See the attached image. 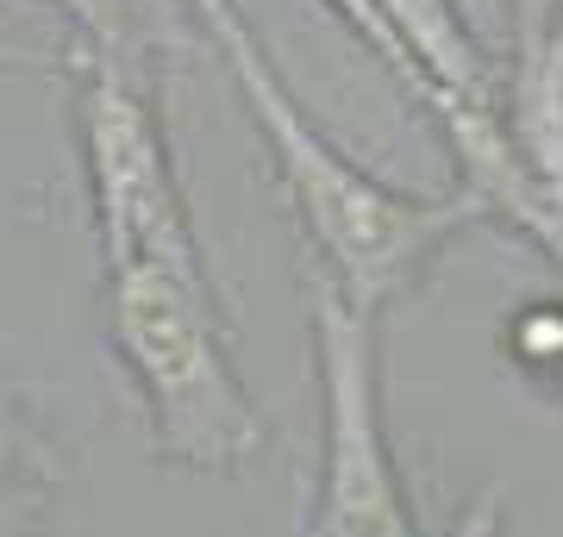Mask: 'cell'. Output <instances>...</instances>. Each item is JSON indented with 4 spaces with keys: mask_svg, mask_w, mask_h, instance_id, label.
Masks as SVG:
<instances>
[{
    "mask_svg": "<svg viewBox=\"0 0 563 537\" xmlns=\"http://www.w3.org/2000/svg\"><path fill=\"white\" fill-rule=\"evenodd\" d=\"M76 132L107 269H163L181 288L220 300V281L207 269L201 232H195L188 194H181V176L169 163V132H163L151 76L81 51Z\"/></svg>",
    "mask_w": 563,
    "mask_h": 537,
    "instance_id": "cell-3",
    "label": "cell"
},
{
    "mask_svg": "<svg viewBox=\"0 0 563 537\" xmlns=\"http://www.w3.org/2000/svg\"><path fill=\"white\" fill-rule=\"evenodd\" d=\"M188 13L201 20V32L225 57L244 107H251V125L269 144L282 194H288L313 257H320L313 276L344 306H357L363 318H383L439 262L444 244L457 238L463 225H476V213L463 200L407 194L395 181L369 176L357 157H344L339 144L307 120L301 100L288 94V81L276 76L269 51L244 25L239 0H188Z\"/></svg>",
    "mask_w": 563,
    "mask_h": 537,
    "instance_id": "cell-1",
    "label": "cell"
},
{
    "mask_svg": "<svg viewBox=\"0 0 563 537\" xmlns=\"http://www.w3.org/2000/svg\"><path fill=\"white\" fill-rule=\"evenodd\" d=\"M44 488H0V537H25L38 525Z\"/></svg>",
    "mask_w": 563,
    "mask_h": 537,
    "instance_id": "cell-12",
    "label": "cell"
},
{
    "mask_svg": "<svg viewBox=\"0 0 563 537\" xmlns=\"http://www.w3.org/2000/svg\"><path fill=\"white\" fill-rule=\"evenodd\" d=\"M495 107L526 194L520 238L563 269V13L544 25H514L507 69H495Z\"/></svg>",
    "mask_w": 563,
    "mask_h": 537,
    "instance_id": "cell-5",
    "label": "cell"
},
{
    "mask_svg": "<svg viewBox=\"0 0 563 537\" xmlns=\"http://www.w3.org/2000/svg\"><path fill=\"white\" fill-rule=\"evenodd\" d=\"M107 338L144 400L151 457L188 476H239L269 425L225 350V306L163 269H107Z\"/></svg>",
    "mask_w": 563,
    "mask_h": 537,
    "instance_id": "cell-2",
    "label": "cell"
},
{
    "mask_svg": "<svg viewBox=\"0 0 563 537\" xmlns=\"http://www.w3.org/2000/svg\"><path fill=\"white\" fill-rule=\"evenodd\" d=\"M439 537H507V494L501 488H483V494L457 513V525L439 532Z\"/></svg>",
    "mask_w": 563,
    "mask_h": 537,
    "instance_id": "cell-11",
    "label": "cell"
},
{
    "mask_svg": "<svg viewBox=\"0 0 563 537\" xmlns=\"http://www.w3.org/2000/svg\"><path fill=\"white\" fill-rule=\"evenodd\" d=\"M388 38L413 63V94H483L495 88V57L470 38L451 0H376Z\"/></svg>",
    "mask_w": 563,
    "mask_h": 537,
    "instance_id": "cell-6",
    "label": "cell"
},
{
    "mask_svg": "<svg viewBox=\"0 0 563 537\" xmlns=\"http://www.w3.org/2000/svg\"><path fill=\"white\" fill-rule=\"evenodd\" d=\"M51 476H57V462H51L38 418L0 376V488H51Z\"/></svg>",
    "mask_w": 563,
    "mask_h": 537,
    "instance_id": "cell-8",
    "label": "cell"
},
{
    "mask_svg": "<svg viewBox=\"0 0 563 537\" xmlns=\"http://www.w3.org/2000/svg\"><path fill=\"white\" fill-rule=\"evenodd\" d=\"M63 20L76 25V38L88 57L125 63V69H144V57L157 44H176L188 0H51Z\"/></svg>",
    "mask_w": 563,
    "mask_h": 537,
    "instance_id": "cell-7",
    "label": "cell"
},
{
    "mask_svg": "<svg viewBox=\"0 0 563 537\" xmlns=\"http://www.w3.org/2000/svg\"><path fill=\"white\" fill-rule=\"evenodd\" d=\"M501 350L514 357V369L563 388V300H526L501 325Z\"/></svg>",
    "mask_w": 563,
    "mask_h": 537,
    "instance_id": "cell-9",
    "label": "cell"
},
{
    "mask_svg": "<svg viewBox=\"0 0 563 537\" xmlns=\"http://www.w3.org/2000/svg\"><path fill=\"white\" fill-rule=\"evenodd\" d=\"M325 7H332V13L351 25V32H357V44L369 51V57H383L388 69H395V76L413 88V63L401 57V44L388 38V25H383V13H376V0H325Z\"/></svg>",
    "mask_w": 563,
    "mask_h": 537,
    "instance_id": "cell-10",
    "label": "cell"
},
{
    "mask_svg": "<svg viewBox=\"0 0 563 537\" xmlns=\"http://www.w3.org/2000/svg\"><path fill=\"white\" fill-rule=\"evenodd\" d=\"M313 300V381H320V476L307 537H420L413 494L383 418L376 318L344 306L320 276Z\"/></svg>",
    "mask_w": 563,
    "mask_h": 537,
    "instance_id": "cell-4",
    "label": "cell"
}]
</instances>
